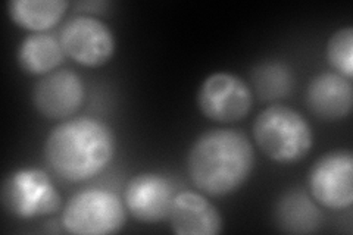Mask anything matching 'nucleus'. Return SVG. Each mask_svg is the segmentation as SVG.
I'll return each instance as SVG.
<instances>
[{
    "mask_svg": "<svg viewBox=\"0 0 353 235\" xmlns=\"http://www.w3.org/2000/svg\"><path fill=\"white\" fill-rule=\"evenodd\" d=\"M255 166V150L245 134L211 130L199 136L187 158L192 183L202 193L228 196L245 184Z\"/></svg>",
    "mask_w": 353,
    "mask_h": 235,
    "instance_id": "obj_1",
    "label": "nucleus"
},
{
    "mask_svg": "<svg viewBox=\"0 0 353 235\" xmlns=\"http://www.w3.org/2000/svg\"><path fill=\"white\" fill-rule=\"evenodd\" d=\"M115 136L105 122L75 118L54 127L44 144L50 170L68 183H83L101 174L112 162Z\"/></svg>",
    "mask_w": 353,
    "mask_h": 235,
    "instance_id": "obj_2",
    "label": "nucleus"
},
{
    "mask_svg": "<svg viewBox=\"0 0 353 235\" xmlns=\"http://www.w3.org/2000/svg\"><path fill=\"white\" fill-rule=\"evenodd\" d=\"M253 137L262 153L279 163L302 161L314 144L309 122L297 110L281 105L261 112L253 122Z\"/></svg>",
    "mask_w": 353,
    "mask_h": 235,
    "instance_id": "obj_3",
    "label": "nucleus"
},
{
    "mask_svg": "<svg viewBox=\"0 0 353 235\" xmlns=\"http://www.w3.org/2000/svg\"><path fill=\"white\" fill-rule=\"evenodd\" d=\"M127 214L121 198L109 190L87 188L74 194L62 214V225L74 235H108L121 231Z\"/></svg>",
    "mask_w": 353,
    "mask_h": 235,
    "instance_id": "obj_4",
    "label": "nucleus"
},
{
    "mask_svg": "<svg viewBox=\"0 0 353 235\" xmlns=\"http://www.w3.org/2000/svg\"><path fill=\"white\" fill-rule=\"evenodd\" d=\"M3 207L19 219L48 216L61 206V194L50 176L37 167H24L10 174L0 192Z\"/></svg>",
    "mask_w": 353,
    "mask_h": 235,
    "instance_id": "obj_5",
    "label": "nucleus"
},
{
    "mask_svg": "<svg viewBox=\"0 0 353 235\" xmlns=\"http://www.w3.org/2000/svg\"><path fill=\"white\" fill-rule=\"evenodd\" d=\"M197 105L208 119L228 124L249 114L253 94L240 76L230 72H215L199 88Z\"/></svg>",
    "mask_w": 353,
    "mask_h": 235,
    "instance_id": "obj_6",
    "label": "nucleus"
},
{
    "mask_svg": "<svg viewBox=\"0 0 353 235\" xmlns=\"http://www.w3.org/2000/svg\"><path fill=\"white\" fill-rule=\"evenodd\" d=\"M309 190L319 205L347 209L353 203V156L349 150L328 152L309 172Z\"/></svg>",
    "mask_w": 353,
    "mask_h": 235,
    "instance_id": "obj_7",
    "label": "nucleus"
},
{
    "mask_svg": "<svg viewBox=\"0 0 353 235\" xmlns=\"http://www.w3.org/2000/svg\"><path fill=\"white\" fill-rule=\"evenodd\" d=\"M65 54L87 68L108 63L115 53V39L110 28L94 17H75L61 32Z\"/></svg>",
    "mask_w": 353,
    "mask_h": 235,
    "instance_id": "obj_8",
    "label": "nucleus"
},
{
    "mask_svg": "<svg viewBox=\"0 0 353 235\" xmlns=\"http://www.w3.org/2000/svg\"><path fill=\"white\" fill-rule=\"evenodd\" d=\"M174 197V184L168 176L139 174L127 184L125 209L140 222L157 223L168 218Z\"/></svg>",
    "mask_w": 353,
    "mask_h": 235,
    "instance_id": "obj_9",
    "label": "nucleus"
},
{
    "mask_svg": "<svg viewBox=\"0 0 353 235\" xmlns=\"http://www.w3.org/2000/svg\"><path fill=\"white\" fill-rule=\"evenodd\" d=\"M84 84L72 71L61 70L48 74L32 92V103L40 115L49 119L72 116L84 102Z\"/></svg>",
    "mask_w": 353,
    "mask_h": 235,
    "instance_id": "obj_10",
    "label": "nucleus"
},
{
    "mask_svg": "<svg viewBox=\"0 0 353 235\" xmlns=\"http://www.w3.org/2000/svg\"><path fill=\"white\" fill-rule=\"evenodd\" d=\"M170 225L179 235H218L223 218L205 196L194 192L175 194L170 209Z\"/></svg>",
    "mask_w": 353,
    "mask_h": 235,
    "instance_id": "obj_11",
    "label": "nucleus"
},
{
    "mask_svg": "<svg viewBox=\"0 0 353 235\" xmlns=\"http://www.w3.org/2000/svg\"><path fill=\"white\" fill-rule=\"evenodd\" d=\"M350 81L336 72H323L312 78L306 90L309 110L324 121H337L349 116L353 105V87Z\"/></svg>",
    "mask_w": 353,
    "mask_h": 235,
    "instance_id": "obj_12",
    "label": "nucleus"
},
{
    "mask_svg": "<svg viewBox=\"0 0 353 235\" xmlns=\"http://www.w3.org/2000/svg\"><path fill=\"white\" fill-rule=\"evenodd\" d=\"M275 223L285 234H312L323 223V214L302 190H290L275 206Z\"/></svg>",
    "mask_w": 353,
    "mask_h": 235,
    "instance_id": "obj_13",
    "label": "nucleus"
},
{
    "mask_svg": "<svg viewBox=\"0 0 353 235\" xmlns=\"http://www.w3.org/2000/svg\"><path fill=\"white\" fill-rule=\"evenodd\" d=\"M65 52L59 40L48 34H32L21 43L18 63L30 75H48L63 62Z\"/></svg>",
    "mask_w": 353,
    "mask_h": 235,
    "instance_id": "obj_14",
    "label": "nucleus"
},
{
    "mask_svg": "<svg viewBox=\"0 0 353 235\" xmlns=\"http://www.w3.org/2000/svg\"><path fill=\"white\" fill-rule=\"evenodd\" d=\"M68 2L65 0H10L8 12L10 19L21 28L46 31L63 18Z\"/></svg>",
    "mask_w": 353,
    "mask_h": 235,
    "instance_id": "obj_15",
    "label": "nucleus"
},
{
    "mask_svg": "<svg viewBox=\"0 0 353 235\" xmlns=\"http://www.w3.org/2000/svg\"><path fill=\"white\" fill-rule=\"evenodd\" d=\"M253 85L262 100L289 96L293 88V75L287 65L271 61L259 63L252 74Z\"/></svg>",
    "mask_w": 353,
    "mask_h": 235,
    "instance_id": "obj_16",
    "label": "nucleus"
},
{
    "mask_svg": "<svg viewBox=\"0 0 353 235\" xmlns=\"http://www.w3.org/2000/svg\"><path fill=\"white\" fill-rule=\"evenodd\" d=\"M327 59L331 66L347 80L353 76V30L345 27L337 30L327 44Z\"/></svg>",
    "mask_w": 353,
    "mask_h": 235,
    "instance_id": "obj_17",
    "label": "nucleus"
}]
</instances>
